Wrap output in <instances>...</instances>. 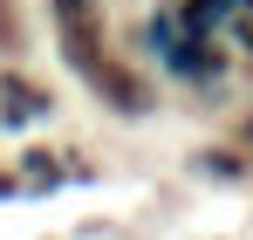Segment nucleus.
Listing matches in <instances>:
<instances>
[{"instance_id": "f257e3e1", "label": "nucleus", "mask_w": 253, "mask_h": 240, "mask_svg": "<svg viewBox=\"0 0 253 240\" xmlns=\"http://www.w3.org/2000/svg\"><path fill=\"white\" fill-rule=\"evenodd\" d=\"M83 7H89V0H62V14H83Z\"/></svg>"}]
</instances>
